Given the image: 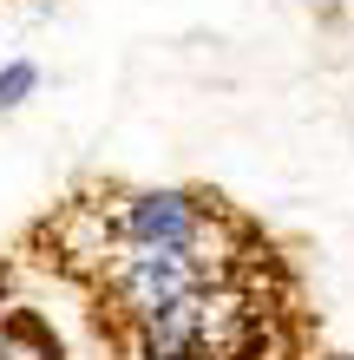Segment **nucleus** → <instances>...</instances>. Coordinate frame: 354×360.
<instances>
[{
    "instance_id": "obj_6",
    "label": "nucleus",
    "mask_w": 354,
    "mask_h": 360,
    "mask_svg": "<svg viewBox=\"0 0 354 360\" xmlns=\"http://www.w3.org/2000/svg\"><path fill=\"white\" fill-rule=\"evenodd\" d=\"M0 288H7V269H0Z\"/></svg>"
},
{
    "instance_id": "obj_3",
    "label": "nucleus",
    "mask_w": 354,
    "mask_h": 360,
    "mask_svg": "<svg viewBox=\"0 0 354 360\" xmlns=\"http://www.w3.org/2000/svg\"><path fill=\"white\" fill-rule=\"evenodd\" d=\"M210 302L203 295H184V302H171L164 314H151V321H138V354L144 360H197L203 341H210Z\"/></svg>"
},
{
    "instance_id": "obj_2",
    "label": "nucleus",
    "mask_w": 354,
    "mask_h": 360,
    "mask_svg": "<svg viewBox=\"0 0 354 360\" xmlns=\"http://www.w3.org/2000/svg\"><path fill=\"white\" fill-rule=\"evenodd\" d=\"M197 203L184 190H138L125 203V236L144 249H197Z\"/></svg>"
},
{
    "instance_id": "obj_1",
    "label": "nucleus",
    "mask_w": 354,
    "mask_h": 360,
    "mask_svg": "<svg viewBox=\"0 0 354 360\" xmlns=\"http://www.w3.org/2000/svg\"><path fill=\"white\" fill-rule=\"evenodd\" d=\"M197 282H203V269H197L191 249H144V243H132V256H118V269H112L118 302H125V314H138V321H151V314H164L171 302L197 295Z\"/></svg>"
},
{
    "instance_id": "obj_7",
    "label": "nucleus",
    "mask_w": 354,
    "mask_h": 360,
    "mask_svg": "<svg viewBox=\"0 0 354 360\" xmlns=\"http://www.w3.org/2000/svg\"><path fill=\"white\" fill-rule=\"evenodd\" d=\"M322 7H335V0H322Z\"/></svg>"
},
{
    "instance_id": "obj_5",
    "label": "nucleus",
    "mask_w": 354,
    "mask_h": 360,
    "mask_svg": "<svg viewBox=\"0 0 354 360\" xmlns=\"http://www.w3.org/2000/svg\"><path fill=\"white\" fill-rule=\"evenodd\" d=\"M33 86H39V66H33V59L0 66V112H20V105L33 98Z\"/></svg>"
},
{
    "instance_id": "obj_4",
    "label": "nucleus",
    "mask_w": 354,
    "mask_h": 360,
    "mask_svg": "<svg viewBox=\"0 0 354 360\" xmlns=\"http://www.w3.org/2000/svg\"><path fill=\"white\" fill-rule=\"evenodd\" d=\"M0 360H59V341L46 334L39 314H7V328H0Z\"/></svg>"
}]
</instances>
